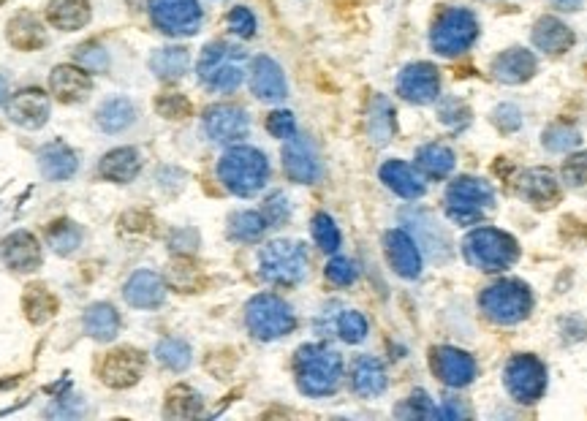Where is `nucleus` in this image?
Here are the masks:
<instances>
[{"label": "nucleus", "mask_w": 587, "mask_h": 421, "mask_svg": "<svg viewBox=\"0 0 587 421\" xmlns=\"http://www.w3.org/2000/svg\"><path fill=\"white\" fill-rule=\"evenodd\" d=\"M430 367H433L435 378L443 386H449V389H465V386H471L476 381V373H479L476 359L471 354L460 351V348H454V345H438V348H433Z\"/></svg>", "instance_id": "f8f14e48"}, {"label": "nucleus", "mask_w": 587, "mask_h": 421, "mask_svg": "<svg viewBox=\"0 0 587 421\" xmlns=\"http://www.w3.org/2000/svg\"><path fill=\"white\" fill-rule=\"evenodd\" d=\"M155 356H158V362L164 364V367L180 373V370H185L191 364V345L185 343V340H177V337H169V340L158 343Z\"/></svg>", "instance_id": "79ce46f5"}, {"label": "nucleus", "mask_w": 587, "mask_h": 421, "mask_svg": "<svg viewBox=\"0 0 587 421\" xmlns=\"http://www.w3.org/2000/svg\"><path fill=\"white\" fill-rule=\"evenodd\" d=\"M386 367L376 356H359L351 370V386L359 397H378L386 392Z\"/></svg>", "instance_id": "cd10ccee"}, {"label": "nucleus", "mask_w": 587, "mask_h": 421, "mask_svg": "<svg viewBox=\"0 0 587 421\" xmlns=\"http://www.w3.org/2000/svg\"><path fill=\"white\" fill-rule=\"evenodd\" d=\"M259 267L272 286H297L308 275V253L299 242L275 240L261 248Z\"/></svg>", "instance_id": "6e6552de"}, {"label": "nucleus", "mask_w": 587, "mask_h": 421, "mask_svg": "<svg viewBox=\"0 0 587 421\" xmlns=\"http://www.w3.org/2000/svg\"><path fill=\"white\" fill-rule=\"evenodd\" d=\"M196 71L204 85L215 93H234L245 79V52L223 41L207 44Z\"/></svg>", "instance_id": "39448f33"}, {"label": "nucleus", "mask_w": 587, "mask_h": 421, "mask_svg": "<svg viewBox=\"0 0 587 421\" xmlns=\"http://www.w3.org/2000/svg\"><path fill=\"white\" fill-rule=\"evenodd\" d=\"M438 117H441L443 125H449V128H465V125L471 123V112H468V106L457 101V98H443L441 106H438Z\"/></svg>", "instance_id": "a18cd8bd"}, {"label": "nucleus", "mask_w": 587, "mask_h": 421, "mask_svg": "<svg viewBox=\"0 0 587 421\" xmlns=\"http://www.w3.org/2000/svg\"><path fill=\"white\" fill-rule=\"evenodd\" d=\"M158 112L169 120H183V117L191 115V104L188 98L180 96V93H166V96L158 98Z\"/></svg>", "instance_id": "3c124183"}, {"label": "nucleus", "mask_w": 587, "mask_h": 421, "mask_svg": "<svg viewBox=\"0 0 587 421\" xmlns=\"http://www.w3.org/2000/svg\"><path fill=\"white\" fill-rule=\"evenodd\" d=\"M9 117L17 125H22V128L36 131V128H41L49 120V98L41 90H36V87L22 90L17 96H11Z\"/></svg>", "instance_id": "412c9836"}, {"label": "nucleus", "mask_w": 587, "mask_h": 421, "mask_svg": "<svg viewBox=\"0 0 587 421\" xmlns=\"http://www.w3.org/2000/svg\"><path fill=\"white\" fill-rule=\"evenodd\" d=\"M503 381H506V389L514 400L522 405H533L547 392V367L536 356L517 354L506 364Z\"/></svg>", "instance_id": "9d476101"}, {"label": "nucleus", "mask_w": 587, "mask_h": 421, "mask_svg": "<svg viewBox=\"0 0 587 421\" xmlns=\"http://www.w3.org/2000/svg\"><path fill=\"white\" fill-rule=\"evenodd\" d=\"M381 182H384L389 191H395L397 196H403L408 201L422 199L424 196L422 177L405 161H386L381 166Z\"/></svg>", "instance_id": "a878e982"}, {"label": "nucleus", "mask_w": 587, "mask_h": 421, "mask_svg": "<svg viewBox=\"0 0 587 421\" xmlns=\"http://www.w3.org/2000/svg\"><path fill=\"white\" fill-rule=\"evenodd\" d=\"M145 373V354L136 348H117L112 354L104 356V362L98 364V375L106 386L112 389H128L134 386Z\"/></svg>", "instance_id": "2eb2a0df"}, {"label": "nucleus", "mask_w": 587, "mask_h": 421, "mask_svg": "<svg viewBox=\"0 0 587 421\" xmlns=\"http://www.w3.org/2000/svg\"><path fill=\"white\" fill-rule=\"evenodd\" d=\"M39 163L47 180H68V177H74V172H77L79 161L77 153L68 144L52 142L39 153Z\"/></svg>", "instance_id": "c85d7f7f"}, {"label": "nucleus", "mask_w": 587, "mask_h": 421, "mask_svg": "<svg viewBox=\"0 0 587 421\" xmlns=\"http://www.w3.org/2000/svg\"><path fill=\"white\" fill-rule=\"evenodd\" d=\"M495 204V193H492L490 182L479 180V177H457V180L446 188V215L460 226H473L479 223L492 210Z\"/></svg>", "instance_id": "423d86ee"}, {"label": "nucleus", "mask_w": 587, "mask_h": 421, "mask_svg": "<svg viewBox=\"0 0 587 421\" xmlns=\"http://www.w3.org/2000/svg\"><path fill=\"white\" fill-rule=\"evenodd\" d=\"M384 250L389 267L405 280H416L422 275V250L419 242L403 229H392L384 234Z\"/></svg>", "instance_id": "dca6fc26"}, {"label": "nucleus", "mask_w": 587, "mask_h": 421, "mask_svg": "<svg viewBox=\"0 0 587 421\" xmlns=\"http://www.w3.org/2000/svg\"><path fill=\"white\" fill-rule=\"evenodd\" d=\"M492 123H495V128L503 131V134H514V131H520L522 128L520 106H514V104L495 106V112H492Z\"/></svg>", "instance_id": "de8ad7c7"}, {"label": "nucleus", "mask_w": 587, "mask_h": 421, "mask_svg": "<svg viewBox=\"0 0 587 421\" xmlns=\"http://www.w3.org/2000/svg\"><path fill=\"white\" fill-rule=\"evenodd\" d=\"M267 229H270L267 218L253 210L237 212L229 221V237L237 242H259Z\"/></svg>", "instance_id": "e433bc0d"}, {"label": "nucleus", "mask_w": 587, "mask_h": 421, "mask_svg": "<svg viewBox=\"0 0 587 421\" xmlns=\"http://www.w3.org/2000/svg\"><path fill=\"white\" fill-rule=\"evenodd\" d=\"M126 299L128 305L139 307V310H153L161 307L166 299L164 280L158 278L150 269H139L134 272V278L126 283Z\"/></svg>", "instance_id": "b1692460"}, {"label": "nucleus", "mask_w": 587, "mask_h": 421, "mask_svg": "<svg viewBox=\"0 0 587 421\" xmlns=\"http://www.w3.org/2000/svg\"><path fill=\"white\" fill-rule=\"evenodd\" d=\"M142 169V161H139V153L131 150V147H120V150H112L101 158V166L98 172L101 177L109 182H131Z\"/></svg>", "instance_id": "7c9ffc66"}, {"label": "nucleus", "mask_w": 587, "mask_h": 421, "mask_svg": "<svg viewBox=\"0 0 587 421\" xmlns=\"http://www.w3.org/2000/svg\"><path fill=\"white\" fill-rule=\"evenodd\" d=\"M462 256L471 267L482 272H503L520 259V245L506 231L482 226L462 240Z\"/></svg>", "instance_id": "7ed1b4c3"}, {"label": "nucleus", "mask_w": 587, "mask_h": 421, "mask_svg": "<svg viewBox=\"0 0 587 421\" xmlns=\"http://www.w3.org/2000/svg\"><path fill=\"white\" fill-rule=\"evenodd\" d=\"M6 96H9V87H6V79L0 77V104L6 101Z\"/></svg>", "instance_id": "052dcab7"}, {"label": "nucleus", "mask_w": 587, "mask_h": 421, "mask_svg": "<svg viewBox=\"0 0 587 421\" xmlns=\"http://www.w3.org/2000/svg\"><path fill=\"white\" fill-rule=\"evenodd\" d=\"M267 131H270L275 139H291V136L297 134V120H294V115L291 112H286V109H278V112H272L270 117H267Z\"/></svg>", "instance_id": "8fccbe9b"}, {"label": "nucleus", "mask_w": 587, "mask_h": 421, "mask_svg": "<svg viewBox=\"0 0 587 421\" xmlns=\"http://www.w3.org/2000/svg\"><path fill=\"white\" fill-rule=\"evenodd\" d=\"M438 416H443V419H460V416H465V411H462L457 402L449 400L446 402V408H443V411H438Z\"/></svg>", "instance_id": "13d9d810"}, {"label": "nucleus", "mask_w": 587, "mask_h": 421, "mask_svg": "<svg viewBox=\"0 0 587 421\" xmlns=\"http://www.w3.org/2000/svg\"><path fill=\"white\" fill-rule=\"evenodd\" d=\"M204 131H207L212 142H240L251 131V120H248L245 109H240V106L218 104L204 112Z\"/></svg>", "instance_id": "4468645a"}, {"label": "nucleus", "mask_w": 587, "mask_h": 421, "mask_svg": "<svg viewBox=\"0 0 587 421\" xmlns=\"http://www.w3.org/2000/svg\"><path fill=\"white\" fill-rule=\"evenodd\" d=\"M294 373L299 392L308 397H329L337 392L343 378V356L329 345H302L294 356Z\"/></svg>", "instance_id": "f257e3e1"}, {"label": "nucleus", "mask_w": 587, "mask_h": 421, "mask_svg": "<svg viewBox=\"0 0 587 421\" xmlns=\"http://www.w3.org/2000/svg\"><path fill=\"white\" fill-rule=\"evenodd\" d=\"M479 39V20L471 9H446L438 14L433 30H430V47L443 55L454 58L462 55Z\"/></svg>", "instance_id": "0eeeda50"}, {"label": "nucleus", "mask_w": 587, "mask_h": 421, "mask_svg": "<svg viewBox=\"0 0 587 421\" xmlns=\"http://www.w3.org/2000/svg\"><path fill=\"white\" fill-rule=\"evenodd\" d=\"M49 87L55 98H60L63 104H74V101H82V98L90 96L93 90V79H90V71L77 66H58L49 77Z\"/></svg>", "instance_id": "5701e85b"}, {"label": "nucleus", "mask_w": 587, "mask_h": 421, "mask_svg": "<svg viewBox=\"0 0 587 421\" xmlns=\"http://www.w3.org/2000/svg\"><path fill=\"white\" fill-rule=\"evenodd\" d=\"M218 177L234 196H256L267 185L270 163L256 147H231L218 163Z\"/></svg>", "instance_id": "f03ea898"}, {"label": "nucleus", "mask_w": 587, "mask_h": 421, "mask_svg": "<svg viewBox=\"0 0 587 421\" xmlns=\"http://www.w3.org/2000/svg\"><path fill=\"white\" fill-rule=\"evenodd\" d=\"M357 275V264L351 259H343V256H335L327 264V280L335 283V286H351L357 280Z\"/></svg>", "instance_id": "49530a36"}, {"label": "nucleus", "mask_w": 587, "mask_h": 421, "mask_svg": "<svg viewBox=\"0 0 587 421\" xmlns=\"http://www.w3.org/2000/svg\"><path fill=\"white\" fill-rule=\"evenodd\" d=\"M47 20L58 30H82L90 22V0H52Z\"/></svg>", "instance_id": "c756f323"}, {"label": "nucleus", "mask_w": 587, "mask_h": 421, "mask_svg": "<svg viewBox=\"0 0 587 421\" xmlns=\"http://www.w3.org/2000/svg\"><path fill=\"white\" fill-rule=\"evenodd\" d=\"M150 20L166 36H193L202 25L199 0H150Z\"/></svg>", "instance_id": "9b49d317"}, {"label": "nucleus", "mask_w": 587, "mask_h": 421, "mask_svg": "<svg viewBox=\"0 0 587 421\" xmlns=\"http://www.w3.org/2000/svg\"><path fill=\"white\" fill-rule=\"evenodd\" d=\"M188 66H191V55L185 47H164L150 58V68L155 71V77L161 79H180Z\"/></svg>", "instance_id": "f704fd0d"}, {"label": "nucleus", "mask_w": 587, "mask_h": 421, "mask_svg": "<svg viewBox=\"0 0 587 421\" xmlns=\"http://www.w3.org/2000/svg\"><path fill=\"white\" fill-rule=\"evenodd\" d=\"M397 93L411 104H433L441 96V77L433 63H411L397 77Z\"/></svg>", "instance_id": "ddd939ff"}, {"label": "nucleus", "mask_w": 587, "mask_h": 421, "mask_svg": "<svg viewBox=\"0 0 587 421\" xmlns=\"http://www.w3.org/2000/svg\"><path fill=\"white\" fill-rule=\"evenodd\" d=\"M517 191H520L522 199L533 204V207H539V210H547L560 199L558 177L549 169H528V172H522Z\"/></svg>", "instance_id": "6ab92c4d"}, {"label": "nucleus", "mask_w": 587, "mask_h": 421, "mask_svg": "<svg viewBox=\"0 0 587 421\" xmlns=\"http://www.w3.org/2000/svg\"><path fill=\"white\" fill-rule=\"evenodd\" d=\"M482 313L498 326H514L525 321L533 310V294L522 280L506 278L492 283L479 294Z\"/></svg>", "instance_id": "20e7f679"}, {"label": "nucleus", "mask_w": 587, "mask_h": 421, "mask_svg": "<svg viewBox=\"0 0 587 421\" xmlns=\"http://www.w3.org/2000/svg\"><path fill=\"white\" fill-rule=\"evenodd\" d=\"M134 104L128 98H112L98 109V125L104 128L106 134H120L126 131L128 125L134 123Z\"/></svg>", "instance_id": "c9c22d12"}, {"label": "nucleus", "mask_w": 587, "mask_h": 421, "mask_svg": "<svg viewBox=\"0 0 587 421\" xmlns=\"http://www.w3.org/2000/svg\"><path fill=\"white\" fill-rule=\"evenodd\" d=\"M560 332L566 343H579L587 337V321L582 316H568L560 321Z\"/></svg>", "instance_id": "4d7b16f0"}, {"label": "nucleus", "mask_w": 587, "mask_h": 421, "mask_svg": "<svg viewBox=\"0 0 587 421\" xmlns=\"http://www.w3.org/2000/svg\"><path fill=\"white\" fill-rule=\"evenodd\" d=\"M245 324H248V332L256 340L270 343V340L291 335L294 326H297V316L275 294H259V297H253L248 302V307H245Z\"/></svg>", "instance_id": "1a4fd4ad"}, {"label": "nucleus", "mask_w": 587, "mask_h": 421, "mask_svg": "<svg viewBox=\"0 0 587 421\" xmlns=\"http://www.w3.org/2000/svg\"><path fill=\"white\" fill-rule=\"evenodd\" d=\"M0 256L14 272H33L41 264V245L30 231H14L0 242Z\"/></svg>", "instance_id": "a211bd4d"}, {"label": "nucleus", "mask_w": 587, "mask_h": 421, "mask_svg": "<svg viewBox=\"0 0 587 421\" xmlns=\"http://www.w3.org/2000/svg\"><path fill=\"white\" fill-rule=\"evenodd\" d=\"M367 329H370L367 318L362 313H357V310H346V313H340V318H337V335L351 345L362 343L367 337Z\"/></svg>", "instance_id": "c03bdc74"}, {"label": "nucleus", "mask_w": 587, "mask_h": 421, "mask_svg": "<svg viewBox=\"0 0 587 421\" xmlns=\"http://www.w3.org/2000/svg\"><path fill=\"white\" fill-rule=\"evenodd\" d=\"M533 44L547 55H563L574 47V30L568 28L566 22H560L558 17H541L533 25Z\"/></svg>", "instance_id": "393cba45"}, {"label": "nucleus", "mask_w": 587, "mask_h": 421, "mask_svg": "<svg viewBox=\"0 0 587 421\" xmlns=\"http://www.w3.org/2000/svg\"><path fill=\"white\" fill-rule=\"evenodd\" d=\"M536 74V58L533 52L522 47L506 49L503 55L492 60V77L503 85H522Z\"/></svg>", "instance_id": "4be33fe9"}, {"label": "nucleus", "mask_w": 587, "mask_h": 421, "mask_svg": "<svg viewBox=\"0 0 587 421\" xmlns=\"http://www.w3.org/2000/svg\"><path fill=\"white\" fill-rule=\"evenodd\" d=\"M77 60L82 63V68H85V71H90V74L106 71V66H109L106 49L98 47V44H85V47H79Z\"/></svg>", "instance_id": "864d4df0"}, {"label": "nucleus", "mask_w": 587, "mask_h": 421, "mask_svg": "<svg viewBox=\"0 0 587 421\" xmlns=\"http://www.w3.org/2000/svg\"><path fill=\"white\" fill-rule=\"evenodd\" d=\"M6 39H9L11 47L22 49V52H33L47 44V30L41 25V20L30 11H20L14 20L9 22V30H6Z\"/></svg>", "instance_id": "bb28decb"}, {"label": "nucleus", "mask_w": 587, "mask_h": 421, "mask_svg": "<svg viewBox=\"0 0 587 421\" xmlns=\"http://www.w3.org/2000/svg\"><path fill=\"white\" fill-rule=\"evenodd\" d=\"M454 150H449L446 144H424L419 147V153H416V166L422 169L430 180H443V177H449L454 172Z\"/></svg>", "instance_id": "2f4dec72"}, {"label": "nucleus", "mask_w": 587, "mask_h": 421, "mask_svg": "<svg viewBox=\"0 0 587 421\" xmlns=\"http://www.w3.org/2000/svg\"><path fill=\"white\" fill-rule=\"evenodd\" d=\"M289 215H291L289 199H286L283 193H272L270 199L264 201V218H267V223H272V226L286 223L289 221Z\"/></svg>", "instance_id": "6e6d98bb"}, {"label": "nucleus", "mask_w": 587, "mask_h": 421, "mask_svg": "<svg viewBox=\"0 0 587 421\" xmlns=\"http://www.w3.org/2000/svg\"><path fill=\"white\" fill-rule=\"evenodd\" d=\"M283 169L291 180L302 182V185H310L321 177L318 155L305 136L294 134L291 139H286V144H283Z\"/></svg>", "instance_id": "f3484780"}, {"label": "nucleus", "mask_w": 587, "mask_h": 421, "mask_svg": "<svg viewBox=\"0 0 587 421\" xmlns=\"http://www.w3.org/2000/svg\"><path fill=\"white\" fill-rule=\"evenodd\" d=\"M251 90L253 96L261 98V101H283V98L289 96V85H286V77H283V68L272 58H267V55L253 60Z\"/></svg>", "instance_id": "aec40b11"}, {"label": "nucleus", "mask_w": 587, "mask_h": 421, "mask_svg": "<svg viewBox=\"0 0 587 421\" xmlns=\"http://www.w3.org/2000/svg\"><path fill=\"white\" fill-rule=\"evenodd\" d=\"M563 180L571 188H582L587 185V150L585 153L571 155L566 163H563Z\"/></svg>", "instance_id": "603ef678"}, {"label": "nucleus", "mask_w": 587, "mask_h": 421, "mask_svg": "<svg viewBox=\"0 0 587 421\" xmlns=\"http://www.w3.org/2000/svg\"><path fill=\"white\" fill-rule=\"evenodd\" d=\"M85 329L87 335L98 340V343H109L120 332V316H117V310L112 305L98 302L85 313Z\"/></svg>", "instance_id": "473e14b6"}, {"label": "nucleus", "mask_w": 587, "mask_h": 421, "mask_svg": "<svg viewBox=\"0 0 587 421\" xmlns=\"http://www.w3.org/2000/svg\"><path fill=\"white\" fill-rule=\"evenodd\" d=\"M541 142H544V147H547L549 153H571V150H577L579 144H582V136H579V131L574 125L555 123L544 131Z\"/></svg>", "instance_id": "ea45409f"}, {"label": "nucleus", "mask_w": 587, "mask_h": 421, "mask_svg": "<svg viewBox=\"0 0 587 421\" xmlns=\"http://www.w3.org/2000/svg\"><path fill=\"white\" fill-rule=\"evenodd\" d=\"M392 134H395V109L384 96H376L370 106V136L376 144H386Z\"/></svg>", "instance_id": "58836bf2"}, {"label": "nucleus", "mask_w": 587, "mask_h": 421, "mask_svg": "<svg viewBox=\"0 0 587 421\" xmlns=\"http://www.w3.org/2000/svg\"><path fill=\"white\" fill-rule=\"evenodd\" d=\"M202 413V394L193 392L191 386H174L166 397V416L169 419H191Z\"/></svg>", "instance_id": "4c0bfd02"}, {"label": "nucleus", "mask_w": 587, "mask_h": 421, "mask_svg": "<svg viewBox=\"0 0 587 421\" xmlns=\"http://www.w3.org/2000/svg\"><path fill=\"white\" fill-rule=\"evenodd\" d=\"M549 3H552V6L560 11H579L585 0H549Z\"/></svg>", "instance_id": "bf43d9fd"}, {"label": "nucleus", "mask_w": 587, "mask_h": 421, "mask_svg": "<svg viewBox=\"0 0 587 421\" xmlns=\"http://www.w3.org/2000/svg\"><path fill=\"white\" fill-rule=\"evenodd\" d=\"M229 28L231 33H234V36H240V39H251V36H256V17H253V11L245 9V6L231 9Z\"/></svg>", "instance_id": "09e8293b"}, {"label": "nucleus", "mask_w": 587, "mask_h": 421, "mask_svg": "<svg viewBox=\"0 0 587 421\" xmlns=\"http://www.w3.org/2000/svg\"><path fill=\"white\" fill-rule=\"evenodd\" d=\"M3 3H6V0H0V6H3Z\"/></svg>", "instance_id": "680f3d73"}, {"label": "nucleus", "mask_w": 587, "mask_h": 421, "mask_svg": "<svg viewBox=\"0 0 587 421\" xmlns=\"http://www.w3.org/2000/svg\"><path fill=\"white\" fill-rule=\"evenodd\" d=\"M22 310L30 324H47L49 318L58 313V299L44 286H28L22 297Z\"/></svg>", "instance_id": "72a5a7b5"}, {"label": "nucleus", "mask_w": 587, "mask_h": 421, "mask_svg": "<svg viewBox=\"0 0 587 421\" xmlns=\"http://www.w3.org/2000/svg\"><path fill=\"white\" fill-rule=\"evenodd\" d=\"M397 413H400V416H416V419H433V416H438V408L430 402L427 394L414 392V397L405 402Z\"/></svg>", "instance_id": "5fc2aeb1"}, {"label": "nucleus", "mask_w": 587, "mask_h": 421, "mask_svg": "<svg viewBox=\"0 0 587 421\" xmlns=\"http://www.w3.org/2000/svg\"><path fill=\"white\" fill-rule=\"evenodd\" d=\"M47 240L55 253L68 256V253H74V250L79 248V242H82V231H79L77 223L55 221L47 229Z\"/></svg>", "instance_id": "a19ab883"}, {"label": "nucleus", "mask_w": 587, "mask_h": 421, "mask_svg": "<svg viewBox=\"0 0 587 421\" xmlns=\"http://www.w3.org/2000/svg\"><path fill=\"white\" fill-rule=\"evenodd\" d=\"M313 240L324 253H335L340 248V229L335 226V221L329 218L327 212H318L313 218Z\"/></svg>", "instance_id": "37998d69"}]
</instances>
